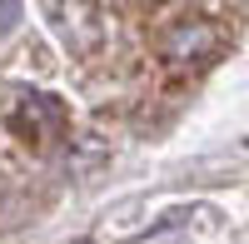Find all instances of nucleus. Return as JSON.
I'll use <instances>...</instances> for the list:
<instances>
[{
    "instance_id": "f257e3e1",
    "label": "nucleus",
    "mask_w": 249,
    "mask_h": 244,
    "mask_svg": "<svg viewBox=\"0 0 249 244\" xmlns=\"http://www.w3.org/2000/svg\"><path fill=\"white\" fill-rule=\"evenodd\" d=\"M219 45H224V25L210 20V15H179L160 35V55H164V65H175V70H190V65L214 60Z\"/></svg>"
},
{
    "instance_id": "f03ea898",
    "label": "nucleus",
    "mask_w": 249,
    "mask_h": 244,
    "mask_svg": "<svg viewBox=\"0 0 249 244\" xmlns=\"http://www.w3.org/2000/svg\"><path fill=\"white\" fill-rule=\"evenodd\" d=\"M10 130L25 139V145H50V139L65 130V105L55 95H20L10 110Z\"/></svg>"
},
{
    "instance_id": "7ed1b4c3",
    "label": "nucleus",
    "mask_w": 249,
    "mask_h": 244,
    "mask_svg": "<svg viewBox=\"0 0 249 244\" xmlns=\"http://www.w3.org/2000/svg\"><path fill=\"white\" fill-rule=\"evenodd\" d=\"M75 244H85V239H75Z\"/></svg>"
}]
</instances>
